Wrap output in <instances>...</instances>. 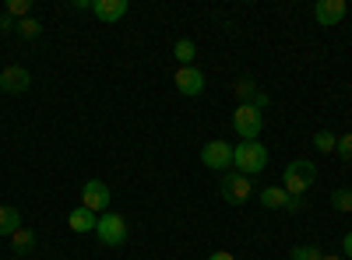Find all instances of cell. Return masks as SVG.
<instances>
[{"label":"cell","mask_w":352,"mask_h":260,"mask_svg":"<svg viewBox=\"0 0 352 260\" xmlns=\"http://www.w3.org/2000/svg\"><path fill=\"white\" fill-rule=\"evenodd\" d=\"M314 183H317V165H314L310 158L289 162L285 172H282V190H285L289 197H303Z\"/></svg>","instance_id":"6da1fadb"},{"label":"cell","mask_w":352,"mask_h":260,"mask_svg":"<svg viewBox=\"0 0 352 260\" xmlns=\"http://www.w3.org/2000/svg\"><path fill=\"white\" fill-rule=\"evenodd\" d=\"M232 165H236V172H243V176H257V172H264V165H268V152H264L261 141H240L236 148H232Z\"/></svg>","instance_id":"7a4b0ae2"},{"label":"cell","mask_w":352,"mask_h":260,"mask_svg":"<svg viewBox=\"0 0 352 260\" xmlns=\"http://www.w3.org/2000/svg\"><path fill=\"white\" fill-rule=\"evenodd\" d=\"M96 236H99L102 246H124V243H127V222H124L120 215L106 211V215H99Z\"/></svg>","instance_id":"3957f363"},{"label":"cell","mask_w":352,"mask_h":260,"mask_svg":"<svg viewBox=\"0 0 352 260\" xmlns=\"http://www.w3.org/2000/svg\"><path fill=\"white\" fill-rule=\"evenodd\" d=\"M232 127H236V134L243 141H257L261 127H264V113L254 109V106H236V113H232Z\"/></svg>","instance_id":"277c9868"},{"label":"cell","mask_w":352,"mask_h":260,"mask_svg":"<svg viewBox=\"0 0 352 260\" xmlns=\"http://www.w3.org/2000/svg\"><path fill=\"white\" fill-rule=\"evenodd\" d=\"M222 197L229 200V204H247V200L254 197V183L250 176H243V172H226L222 176Z\"/></svg>","instance_id":"5b68a950"},{"label":"cell","mask_w":352,"mask_h":260,"mask_svg":"<svg viewBox=\"0 0 352 260\" xmlns=\"http://www.w3.org/2000/svg\"><path fill=\"white\" fill-rule=\"evenodd\" d=\"M109 187L102 183V180H88L85 187H81V208H88V211H96V215H106V208H109Z\"/></svg>","instance_id":"8992f818"},{"label":"cell","mask_w":352,"mask_h":260,"mask_svg":"<svg viewBox=\"0 0 352 260\" xmlns=\"http://www.w3.org/2000/svg\"><path fill=\"white\" fill-rule=\"evenodd\" d=\"M232 95L240 99V106H254V109H261V113L272 106V95H268V92H261L250 78H240L236 84H232Z\"/></svg>","instance_id":"52a82bcc"},{"label":"cell","mask_w":352,"mask_h":260,"mask_svg":"<svg viewBox=\"0 0 352 260\" xmlns=\"http://www.w3.org/2000/svg\"><path fill=\"white\" fill-rule=\"evenodd\" d=\"M201 162L208 169H232V144L229 141H204Z\"/></svg>","instance_id":"ba28073f"},{"label":"cell","mask_w":352,"mask_h":260,"mask_svg":"<svg viewBox=\"0 0 352 260\" xmlns=\"http://www.w3.org/2000/svg\"><path fill=\"white\" fill-rule=\"evenodd\" d=\"M28 84H32V74H28V67L11 64V67L0 71V92H8V95H25Z\"/></svg>","instance_id":"9c48e42d"},{"label":"cell","mask_w":352,"mask_h":260,"mask_svg":"<svg viewBox=\"0 0 352 260\" xmlns=\"http://www.w3.org/2000/svg\"><path fill=\"white\" fill-rule=\"evenodd\" d=\"M345 14H349L345 0H317V4H314V18H317V25H324V28L342 25Z\"/></svg>","instance_id":"30bf717a"},{"label":"cell","mask_w":352,"mask_h":260,"mask_svg":"<svg viewBox=\"0 0 352 260\" xmlns=\"http://www.w3.org/2000/svg\"><path fill=\"white\" fill-rule=\"evenodd\" d=\"M173 84H176V92H180V95L194 99V95L204 92V71H197V67H176Z\"/></svg>","instance_id":"8fae6325"},{"label":"cell","mask_w":352,"mask_h":260,"mask_svg":"<svg viewBox=\"0 0 352 260\" xmlns=\"http://www.w3.org/2000/svg\"><path fill=\"white\" fill-rule=\"evenodd\" d=\"M261 204L272 208V211H300L303 200L300 197H289L282 187H268V190H261Z\"/></svg>","instance_id":"7c38bea8"},{"label":"cell","mask_w":352,"mask_h":260,"mask_svg":"<svg viewBox=\"0 0 352 260\" xmlns=\"http://www.w3.org/2000/svg\"><path fill=\"white\" fill-rule=\"evenodd\" d=\"M127 11H131L127 0H92V14H96L99 21H106V25L120 21Z\"/></svg>","instance_id":"4fadbf2b"},{"label":"cell","mask_w":352,"mask_h":260,"mask_svg":"<svg viewBox=\"0 0 352 260\" xmlns=\"http://www.w3.org/2000/svg\"><path fill=\"white\" fill-rule=\"evenodd\" d=\"M67 225L74 228V233H96L99 215H96V211H88V208H74V211L67 215Z\"/></svg>","instance_id":"5bb4252c"},{"label":"cell","mask_w":352,"mask_h":260,"mask_svg":"<svg viewBox=\"0 0 352 260\" xmlns=\"http://www.w3.org/2000/svg\"><path fill=\"white\" fill-rule=\"evenodd\" d=\"M11 253L14 257H32L36 253V233H32V228H18V233L11 236Z\"/></svg>","instance_id":"9a60e30c"},{"label":"cell","mask_w":352,"mask_h":260,"mask_svg":"<svg viewBox=\"0 0 352 260\" xmlns=\"http://www.w3.org/2000/svg\"><path fill=\"white\" fill-rule=\"evenodd\" d=\"M21 228V215H18V208H11V204H0V236H14Z\"/></svg>","instance_id":"2e32d148"},{"label":"cell","mask_w":352,"mask_h":260,"mask_svg":"<svg viewBox=\"0 0 352 260\" xmlns=\"http://www.w3.org/2000/svg\"><path fill=\"white\" fill-rule=\"evenodd\" d=\"M173 56H176V64H180V67H194L197 46H194L190 39H176V46H173Z\"/></svg>","instance_id":"e0dca14e"},{"label":"cell","mask_w":352,"mask_h":260,"mask_svg":"<svg viewBox=\"0 0 352 260\" xmlns=\"http://www.w3.org/2000/svg\"><path fill=\"white\" fill-rule=\"evenodd\" d=\"M14 32H18L21 39H39L43 25H39V18H25V21H18V25H14Z\"/></svg>","instance_id":"ac0fdd59"},{"label":"cell","mask_w":352,"mask_h":260,"mask_svg":"<svg viewBox=\"0 0 352 260\" xmlns=\"http://www.w3.org/2000/svg\"><path fill=\"white\" fill-rule=\"evenodd\" d=\"M314 144H317V152H320V155H328V152H335L338 137H335L331 130H317V134H314Z\"/></svg>","instance_id":"d6986e66"},{"label":"cell","mask_w":352,"mask_h":260,"mask_svg":"<svg viewBox=\"0 0 352 260\" xmlns=\"http://www.w3.org/2000/svg\"><path fill=\"white\" fill-rule=\"evenodd\" d=\"M324 253H320L317 246H292L289 250V260H320Z\"/></svg>","instance_id":"ffe728a7"},{"label":"cell","mask_w":352,"mask_h":260,"mask_svg":"<svg viewBox=\"0 0 352 260\" xmlns=\"http://www.w3.org/2000/svg\"><path fill=\"white\" fill-rule=\"evenodd\" d=\"M28 11H32V4H28V0H8V11H4V14H8V18H21V21H25V18H28Z\"/></svg>","instance_id":"44dd1931"},{"label":"cell","mask_w":352,"mask_h":260,"mask_svg":"<svg viewBox=\"0 0 352 260\" xmlns=\"http://www.w3.org/2000/svg\"><path fill=\"white\" fill-rule=\"evenodd\" d=\"M331 208L335 211H352V190H335L331 193Z\"/></svg>","instance_id":"7402d4cb"},{"label":"cell","mask_w":352,"mask_h":260,"mask_svg":"<svg viewBox=\"0 0 352 260\" xmlns=\"http://www.w3.org/2000/svg\"><path fill=\"white\" fill-rule=\"evenodd\" d=\"M335 152L342 155V162H349V165H352V134H342V137H338Z\"/></svg>","instance_id":"603a6c76"},{"label":"cell","mask_w":352,"mask_h":260,"mask_svg":"<svg viewBox=\"0 0 352 260\" xmlns=\"http://www.w3.org/2000/svg\"><path fill=\"white\" fill-rule=\"evenodd\" d=\"M0 32H14V21L8 14H0Z\"/></svg>","instance_id":"cb8c5ba5"},{"label":"cell","mask_w":352,"mask_h":260,"mask_svg":"<svg viewBox=\"0 0 352 260\" xmlns=\"http://www.w3.org/2000/svg\"><path fill=\"white\" fill-rule=\"evenodd\" d=\"M342 253H345V260H352V233L345 236V243H342Z\"/></svg>","instance_id":"d4e9b609"},{"label":"cell","mask_w":352,"mask_h":260,"mask_svg":"<svg viewBox=\"0 0 352 260\" xmlns=\"http://www.w3.org/2000/svg\"><path fill=\"white\" fill-rule=\"evenodd\" d=\"M208 260H236V257H232V253H226V250H215Z\"/></svg>","instance_id":"484cf974"},{"label":"cell","mask_w":352,"mask_h":260,"mask_svg":"<svg viewBox=\"0 0 352 260\" xmlns=\"http://www.w3.org/2000/svg\"><path fill=\"white\" fill-rule=\"evenodd\" d=\"M320 260H345V257H342V253H324Z\"/></svg>","instance_id":"4316f807"}]
</instances>
